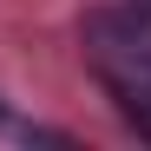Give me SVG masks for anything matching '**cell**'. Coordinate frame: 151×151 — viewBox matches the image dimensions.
I'll use <instances>...</instances> for the list:
<instances>
[{
    "label": "cell",
    "mask_w": 151,
    "mask_h": 151,
    "mask_svg": "<svg viewBox=\"0 0 151 151\" xmlns=\"http://www.w3.org/2000/svg\"><path fill=\"white\" fill-rule=\"evenodd\" d=\"M0 118H7V105H0Z\"/></svg>",
    "instance_id": "cell-2"
},
{
    "label": "cell",
    "mask_w": 151,
    "mask_h": 151,
    "mask_svg": "<svg viewBox=\"0 0 151 151\" xmlns=\"http://www.w3.org/2000/svg\"><path fill=\"white\" fill-rule=\"evenodd\" d=\"M86 59L99 72L105 99L118 118L151 145V13L145 7H118V13H92L86 27Z\"/></svg>",
    "instance_id": "cell-1"
}]
</instances>
